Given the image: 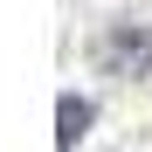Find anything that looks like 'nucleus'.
I'll list each match as a JSON object with an SVG mask.
<instances>
[{
  "mask_svg": "<svg viewBox=\"0 0 152 152\" xmlns=\"http://www.w3.org/2000/svg\"><path fill=\"white\" fill-rule=\"evenodd\" d=\"M97 69H104V76H145V69H152V35L132 28V21L104 28V42H97Z\"/></svg>",
  "mask_w": 152,
  "mask_h": 152,
  "instance_id": "nucleus-1",
  "label": "nucleus"
},
{
  "mask_svg": "<svg viewBox=\"0 0 152 152\" xmlns=\"http://www.w3.org/2000/svg\"><path fill=\"white\" fill-rule=\"evenodd\" d=\"M90 118H97V104H90V97H62V104H56V152H76V138H83L90 132Z\"/></svg>",
  "mask_w": 152,
  "mask_h": 152,
  "instance_id": "nucleus-2",
  "label": "nucleus"
}]
</instances>
